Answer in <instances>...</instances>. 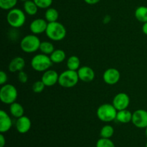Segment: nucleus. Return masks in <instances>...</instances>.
<instances>
[{"mask_svg":"<svg viewBox=\"0 0 147 147\" xmlns=\"http://www.w3.org/2000/svg\"><path fill=\"white\" fill-rule=\"evenodd\" d=\"M45 33L47 37L53 41H61L65 37L67 31L63 24L54 22L48 23Z\"/></svg>","mask_w":147,"mask_h":147,"instance_id":"nucleus-1","label":"nucleus"},{"mask_svg":"<svg viewBox=\"0 0 147 147\" xmlns=\"http://www.w3.org/2000/svg\"><path fill=\"white\" fill-rule=\"evenodd\" d=\"M79 80L77 71L67 69L59 75L58 83L62 87L70 88L76 86Z\"/></svg>","mask_w":147,"mask_h":147,"instance_id":"nucleus-2","label":"nucleus"},{"mask_svg":"<svg viewBox=\"0 0 147 147\" xmlns=\"http://www.w3.org/2000/svg\"><path fill=\"white\" fill-rule=\"evenodd\" d=\"M40 44L41 42L36 34H28L22 39L20 47L24 53H33L40 50Z\"/></svg>","mask_w":147,"mask_h":147,"instance_id":"nucleus-3","label":"nucleus"},{"mask_svg":"<svg viewBox=\"0 0 147 147\" xmlns=\"http://www.w3.org/2000/svg\"><path fill=\"white\" fill-rule=\"evenodd\" d=\"M53 63L50 56L43 53L36 55L31 60L32 67L37 72H45L49 70L53 65Z\"/></svg>","mask_w":147,"mask_h":147,"instance_id":"nucleus-4","label":"nucleus"},{"mask_svg":"<svg viewBox=\"0 0 147 147\" xmlns=\"http://www.w3.org/2000/svg\"><path fill=\"white\" fill-rule=\"evenodd\" d=\"M8 24L14 28L22 27L26 22V16L24 11L20 9L13 8L9 11L7 16Z\"/></svg>","mask_w":147,"mask_h":147,"instance_id":"nucleus-5","label":"nucleus"},{"mask_svg":"<svg viewBox=\"0 0 147 147\" xmlns=\"http://www.w3.org/2000/svg\"><path fill=\"white\" fill-rule=\"evenodd\" d=\"M118 111L113 104L105 103L98 107L97 110V116L101 121L111 122L116 119Z\"/></svg>","mask_w":147,"mask_h":147,"instance_id":"nucleus-6","label":"nucleus"},{"mask_svg":"<svg viewBox=\"0 0 147 147\" xmlns=\"http://www.w3.org/2000/svg\"><path fill=\"white\" fill-rule=\"evenodd\" d=\"M18 96L17 90L13 85H3L0 90V100L4 104L11 105L16 101Z\"/></svg>","mask_w":147,"mask_h":147,"instance_id":"nucleus-7","label":"nucleus"},{"mask_svg":"<svg viewBox=\"0 0 147 147\" xmlns=\"http://www.w3.org/2000/svg\"><path fill=\"white\" fill-rule=\"evenodd\" d=\"M132 123L139 129H146L147 127V111L139 109L135 111L132 116Z\"/></svg>","mask_w":147,"mask_h":147,"instance_id":"nucleus-8","label":"nucleus"},{"mask_svg":"<svg viewBox=\"0 0 147 147\" xmlns=\"http://www.w3.org/2000/svg\"><path fill=\"white\" fill-rule=\"evenodd\" d=\"M129 103H130L129 96L125 93H119L113 98L112 104L116 108V110L121 111L123 109H127Z\"/></svg>","mask_w":147,"mask_h":147,"instance_id":"nucleus-9","label":"nucleus"},{"mask_svg":"<svg viewBox=\"0 0 147 147\" xmlns=\"http://www.w3.org/2000/svg\"><path fill=\"white\" fill-rule=\"evenodd\" d=\"M103 80L106 84L115 85L121 78V73L117 69L111 67L104 72L103 76Z\"/></svg>","mask_w":147,"mask_h":147,"instance_id":"nucleus-10","label":"nucleus"},{"mask_svg":"<svg viewBox=\"0 0 147 147\" xmlns=\"http://www.w3.org/2000/svg\"><path fill=\"white\" fill-rule=\"evenodd\" d=\"M48 22L44 19H36L33 20L30 25V31L34 34H40L45 32L47 30Z\"/></svg>","mask_w":147,"mask_h":147,"instance_id":"nucleus-11","label":"nucleus"},{"mask_svg":"<svg viewBox=\"0 0 147 147\" xmlns=\"http://www.w3.org/2000/svg\"><path fill=\"white\" fill-rule=\"evenodd\" d=\"M59 75L54 70H47L44 72L42 76V81L45 83L46 87H51L58 83Z\"/></svg>","mask_w":147,"mask_h":147,"instance_id":"nucleus-12","label":"nucleus"},{"mask_svg":"<svg viewBox=\"0 0 147 147\" xmlns=\"http://www.w3.org/2000/svg\"><path fill=\"white\" fill-rule=\"evenodd\" d=\"M79 79L83 82L89 83L95 78V72L91 67L88 66H83L78 70Z\"/></svg>","mask_w":147,"mask_h":147,"instance_id":"nucleus-13","label":"nucleus"},{"mask_svg":"<svg viewBox=\"0 0 147 147\" xmlns=\"http://www.w3.org/2000/svg\"><path fill=\"white\" fill-rule=\"evenodd\" d=\"M31 121L26 116H22L18 118L16 121V129L20 134L27 133L31 129Z\"/></svg>","mask_w":147,"mask_h":147,"instance_id":"nucleus-14","label":"nucleus"},{"mask_svg":"<svg viewBox=\"0 0 147 147\" xmlns=\"http://www.w3.org/2000/svg\"><path fill=\"white\" fill-rule=\"evenodd\" d=\"M12 126V121L10 116L6 113V111L1 110L0 111V132L2 134L6 133L11 129Z\"/></svg>","mask_w":147,"mask_h":147,"instance_id":"nucleus-15","label":"nucleus"},{"mask_svg":"<svg viewBox=\"0 0 147 147\" xmlns=\"http://www.w3.org/2000/svg\"><path fill=\"white\" fill-rule=\"evenodd\" d=\"M25 66V61L22 57H16L11 60L9 64V70L11 73H16L23 70Z\"/></svg>","mask_w":147,"mask_h":147,"instance_id":"nucleus-16","label":"nucleus"},{"mask_svg":"<svg viewBox=\"0 0 147 147\" xmlns=\"http://www.w3.org/2000/svg\"><path fill=\"white\" fill-rule=\"evenodd\" d=\"M133 113L127 109L118 111L116 115V120L121 123H127L131 121Z\"/></svg>","mask_w":147,"mask_h":147,"instance_id":"nucleus-17","label":"nucleus"},{"mask_svg":"<svg viewBox=\"0 0 147 147\" xmlns=\"http://www.w3.org/2000/svg\"><path fill=\"white\" fill-rule=\"evenodd\" d=\"M9 112L12 116L14 118H20L21 116H24V108L20 103L14 102L11 103L9 106Z\"/></svg>","mask_w":147,"mask_h":147,"instance_id":"nucleus-18","label":"nucleus"},{"mask_svg":"<svg viewBox=\"0 0 147 147\" xmlns=\"http://www.w3.org/2000/svg\"><path fill=\"white\" fill-rule=\"evenodd\" d=\"M50 57L53 63H61L65 59L66 55L63 50L57 49L55 50L53 53L50 55Z\"/></svg>","mask_w":147,"mask_h":147,"instance_id":"nucleus-19","label":"nucleus"},{"mask_svg":"<svg viewBox=\"0 0 147 147\" xmlns=\"http://www.w3.org/2000/svg\"><path fill=\"white\" fill-rule=\"evenodd\" d=\"M135 17L138 21L140 22L145 23L147 22V7L145 6H141L139 7L134 13Z\"/></svg>","mask_w":147,"mask_h":147,"instance_id":"nucleus-20","label":"nucleus"},{"mask_svg":"<svg viewBox=\"0 0 147 147\" xmlns=\"http://www.w3.org/2000/svg\"><path fill=\"white\" fill-rule=\"evenodd\" d=\"M38 8L37 4L34 3V1H31V0H27V1H24V9L25 12L27 14L30 16L35 15L37 14V11H38Z\"/></svg>","mask_w":147,"mask_h":147,"instance_id":"nucleus-21","label":"nucleus"},{"mask_svg":"<svg viewBox=\"0 0 147 147\" xmlns=\"http://www.w3.org/2000/svg\"><path fill=\"white\" fill-rule=\"evenodd\" d=\"M59 17V13L55 8H48L45 14V18L47 22H57Z\"/></svg>","mask_w":147,"mask_h":147,"instance_id":"nucleus-22","label":"nucleus"},{"mask_svg":"<svg viewBox=\"0 0 147 147\" xmlns=\"http://www.w3.org/2000/svg\"><path fill=\"white\" fill-rule=\"evenodd\" d=\"M80 66V60L78 56L72 55L67 59V67L69 70L77 71Z\"/></svg>","mask_w":147,"mask_h":147,"instance_id":"nucleus-23","label":"nucleus"},{"mask_svg":"<svg viewBox=\"0 0 147 147\" xmlns=\"http://www.w3.org/2000/svg\"><path fill=\"white\" fill-rule=\"evenodd\" d=\"M40 50L42 52V53L45 55H51L55 50L54 45L53 43L50 42L44 41L42 42L40 46Z\"/></svg>","mask_w":147,"mask_h":147,"instance_id":"nucleus-24","label":"nucleus"},{"mask_svg":"<svg viewBox=\"0 0 147 147\" xmlns=\"http://www.w3.org/2000/svg\"><path fill=\"white\" fill-rule=\"evenodd\" d=\"M114 134V129L113 126L110 125H106L103 126L100 129V135L101 138H106V139H111Z\"/></svg>","mask_w":147,"mask_h":147,"instance_id":"nucleus-25","label":"nucleus"},{"mask_svg":"<svg viewBox=\"0 0 147 147\" xmlns=\"http://www.w3.org/2000/svg\"><path fill=\"white\" fill-rule=\"evenodd\" d=\"M17 0H0V7L4 10H10L14 8Z\"/></svg>","mask_w":147,"mask_h":147,"instance_id":"nucleus-26","label":"nucleus"},{"mask_svg":"<svg viewBox=\"0 0 147 147\" xmlns=\"http://www.w3.org/2000/svg\"><path fill=\"white\" fill-rule=\"evenodd\" d=\"M96 147H116L114 143L110 139L100 138L96 142Z\"/></svg>","mask_w":147,"mask_h":147,"instance_id":"nucleus-27","label":"nucleus"},{"mask_svg":"<svg viewBox=\"0 0 147 147\" xmlns=\"http://www.w3.org/2000/svg\"><path fill=\"white\" fill-rule=\"evenodd\" d=\"M45 85L41 80H37V81L34 82L32 85V90L34 93H40L44 90L45 88Z\"/></svg>","mask_w":147,"mask_h":147,"instance_id":"nucleus-28","label":"nucleus"},{"mask_svg":"<svg viewBox=\"0 0 147 147\" xmlns=\"http://www.w3.org/2000/svg\"><path fill=\"white\" fill-rule=\"evenodd\" d=\"M40 9H47L51 6L53 0H33Z\"/></svg>","mask_w":147,"mask_h":147,"instance_id":"nucleus-29","label":"nucleus"},{"mask_svg":"<svg viewBox=\"0 0 147 147\" xmlns=\"http://www.w3.org/2000/svg\"><path fill=\"white\" fill-rule=\"evenodd\" d=\"M18 80L20 83H26L28 80V76L24 71L22 70L20 71L18 73Z\"/></svg>","mask_w":147,"mask_h":147,"instance_id":"nucleus-30","label":"nucleus"},{"mask_svg":"<svg viewBox=\"0 0 147 147\" xmlns=\"http://www.w3.org/2000/svg\"><path fill=\"white\" fill-rule=\"evenodd\" d=\"M7 78H8V77H7V75L5 72H0V84L1 86L4 85V83H6V82L7 81Z\"/></svg>","mask_w":147,"mask_h":147,"instance_id":"nucleus-31","label":"nucleus"},{"mask_svg":"<svg viewBox=\"0 0 147 147\" xmlns=\"http://www.w3.org/2000/svg\"><path fill=\"white\" fill-rule=\"evenodd\" d=\"M6 144V139L2 133L0 134V147H4Z\"/></svg>","mask_w":147,"mask_h":147,"instance_id":"nucleus-32","label":"nucleus"},{"mask_svg":"<svg viewBox=\"0 0 147 147\" xmlns=\"http://www.w3.org/2000/svg\"><path fill=\"white\" fill-rule=\"evenodd\" d=\"M100 1V0H84L85 2L87 3L88 4H90V5L97 4V3H98Z\"/></svg>","mask_w":147,"mask_h":147,"instance_id":"nucleus-33","label":"nucleus"},{"mask_svg":"<svg viewBox=\"0 0 147 147\" xmlns=\"http://www.w3.org/2000/svg\"><path fill=\"white\" fill-rule=\"evenodd\" d=\"M142 31H143V32L146 35H147V22L144 23L143 26H142Z\"/></svg>","mask_w":147,"mask_h":147,"instance_id":"nucleus-34","label":"nucleus"},{"mask_svg":"<svg viewBox=\"0 0 147 147\" xmlns=\"http://www.w3.org/2000/svg\"><path fill=\"white\" fill-rule=\"evenodd\" d=\"M145 134H146V136L147 137V127L146 128V130H145Z\"/></svg>","mask_w":147,"mask_h":147,"instance_id":"nucleus-35","label":"nucleus"},{"mask_svg":"<svg viewBox=\"0 0 147 147\" xmlns=\"http://www.w3.org/2000/svg\"><path fill=\"white\" fill-rule=\"evenodd\" d=\"M20 1H27V0H20Z\"/></svg>","mask_w":147,"mask_h":147,"instance_id":"nucleus-36","label":"nucleus"},{"mask_svg":"<svg viewBox=\"0 0 147 147\" xmlns=\"http://www.w3.org/2000/svg\"><path fill=\"white\" fill-rule=\"evenodd\" d=\"M146 147H147V143H146Z\"/></svg>","mask_w":147,"mask_h":147,"instance_id":"nucleus-37","label":"nucleus"}]
</instances>
